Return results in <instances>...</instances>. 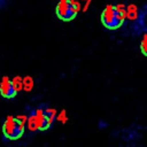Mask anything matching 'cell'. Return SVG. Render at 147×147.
I'll list each match as a JSON object with an SVG mask.
<instances>
[{
    "label": "cell",
    "instance_id": "obj_13",
    "mask_svg": "<svg viewBox=\"0 0 147 147\" xmlns=\"http://www.w3.org/2000/svg\"><path fill=\"white\" fill-rule=\"evenodd\" d=\"M9 1L10 0H0V9L6 8L8 6V3H9Z\"/></svg>",
    "mask_w": 147,
    "mask_h": 147
},
{
    "label": "cell",
    "instance_id": "obj_6",
    "mask_svg": "<svg viewBox=\"0 0 147 147\" xmlns=\"http://www.w3.org/2000/svg\"><path fill=\"white\" fill-rule=\"evenodd\" d=\"M33 113H34V117H36V122H37V127L39 131H45L52 126L48 117L45 114L44 107H39V108L34 109Z\"/></svg>",
    "mask_w": 147,
    "mask_h": 147
},
{
    "label": "cell",
    "instance_id": "obj_10",
    "mask_svg": "<svg viewBox=\"0 0 147 147\" xmlns=\"http://www.w3.org/2000/svg\"><path fill=\"white\" fill-rule=\"evenodd\" d=\"M28 129L29 131L33 132V131H37L38 127H37V122H36V117H34V113L32 111L29 116H28Z\"/></svg>",
    "mask_w": 147,
    "mask_h": 147
},
{
    "label": "cell",
    "instance_id": "obj_11",
    "mask_svg": "<svg viewBox=\"0 0 147 147\" xmlns=\"http://www.w3.org/2000/svg\"><path fill=\"white\" fill-rule=\"evenodd\" d=\"M139 48H140V52L142 53V55L147 56V33L144 34V37H142V39L140 41Z\"/></svg>",
    "mask_w": 147,
    "mask_h": 147
},
{
    "label": "cell",
    "instance_id": "obj_5",
    "mask_svg": "<svg viewBox=\"0 0 147 147\" xmlns=\"http://www.w3.org/2000/svg\"><path fill=\"white\" fill-rule=\"evenodd\" d=\"M0 94L5 99H13L17 94L13 87L11 79L8 76H3L0 80Z\"/></svg>",
    "mask_w": 147,
    "mask_h": 147
},
{
    "label": "cell",
    "instance_id": "obj_8",
    "mask_svg": "<svg viewBox=\"0 0 147 147\" xmlns=\"http://www.w3.org/2000/svg\"><path fill=\"white\" fill-rule=\"evenodd\" d=\"M11 84H13V87L15 90L16 93L21 92L23 90V77L21 76H14L11 78Z\"/></svg>",
    "mask_w": 147,
    "mask_h": 147
},
{
    "label": "cell",
    "instance_id": "obj_4",
    "mask_svg": "<svg viewBox=\"0 0 147 147\" xmlns=\"http://www.w3.org/2000/svg\"><path fill=\"white\" fill-rule=\"evenodd\" d=\"M131 34L134 37H139L141 34L147 33V3L142 5L138 9L137 18L132 21L130 25Z\"/></svg>",
    "mask_w": 147,
    "mask_h": 147
},
{
    "label": "cell",
    "instance_id": "obj_3",
    "mask_svg": "<svg viewBox=\"0 0 147 147\" xmlns=\"http://www.w3.org/2000/svg\"><path fill=\"white\" fill-rule=\"evenodd\" d=\"M25 130V125L16 119L15 116L8 115L2 124V133L9 140L20 139Z\"/></svg>",
    "mask_w": 147,
    "mask_h": 147
},
{
    "label": "cell",
    "instance_id": "obj_7",
    "mask_svg": "<svg viewBox=\"0 0 147 147\" xmlns=\"http://www.w3.org/2000/svg\"><path fill=\"white\" fill-rule=\"evenodd\" d=\"M34 87V80L31 76H24L23 77V90L25 92H31Z\"/></svg>",
    "mask_w": 147,
    "mask_h": 147
},
{
    "label": "cell",
    "instance_id": "obj_9",
    "mask_svg": "<svg viewBox=\"0 0 147 147\" xmlns=\"http://www.w3.org/2000/svg\"><path fill=\"white\" fill-rule=\"evenodd\" d=\"M44 109H45L46 116L48 117L51 124L53 125V123H54V121L56 119V116H57V110L55 108H52V107H44Z\"/></svg>",
    "mask_w": 147,
    "mask_h": 147
},
{
    "label": "cell",
    "instance_id": "obj_12",
    "mask_svg": "<svg viewBox=\"0 0 147 147\" xmlns=\"http://www.w3.org/2000/svg\"><path fill=\"white\" fill-rule=\"evenodd\" d=\"M56 121H59L60 123H62V124H65L67 122H68V116H67V111L63 109V110H61L59 114H57V116H56Z\"/></svg>",
    "mask_w": 147,
    "mask_h": 147
},
{
    "label": "cell",
    "instance_id": "obj_2",
    "mask_svg": "<svg viewBox=\"0 0 147 147\" xmlns=\"http://www.w3.org/2000/svg\"><path fill=\"white\" fill-rule=\"evenodd\" d=\"M79 11V3L75 0H59L55 6V15L62 22L74 21Z\"/></svg>",
    "mask_w": 147,
    "mask_h": 147
},
{
    "label": "cell",
    "instance_id": "obj_1",
    "mask_svg": "<svg viewBox=\"0 0 147 147\" xmlns=\"http://www.w3.org/2000/svg\"><path fill=\"white\" fill-rule=\"evenodd\" d=\"M126 18V10L122 5H107L100 15L101 24L107 30L119 29Z\"/></svg>",
    "mask_w": 147,
    "mask_h": 147
}]
</instances>
